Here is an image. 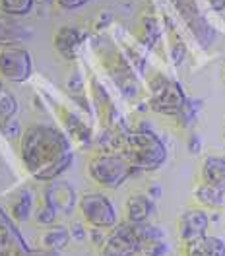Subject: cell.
<instances>
[{"mask_svg": "<svg viewBox=\"0 0 225 256\" xmlns=\"http://www.w3.org/2000/svg\"><path fill=\"white\" fill-rule=\"evenodd\" d=\"M18 112V99L10 92H2L0 94V124H4L6 120L14 118Z\"/></svg>", "mask_w": 225, "mask_h": 256, "instance_id": "cell-28", "label": "cell"}, {"mask_svg": "<svg viewBox=\"0 0 225 256\" xmlns=\"http://www.w3.org/2000/svg\"><path fill=\"white\" fill-rule=\"evenodd\" d=\"M0 256H60V252L43 248L33 250L12 216L0 206Z\"/></svg>", "mask_w": 225, "mask_h": 256, "instance_id": "cell-7", "label": "cell"}, {"mask_svg": "<svg viewBox=\"0 0 225 256\" xmlns=\"http://www.w3.org/2000/svg\"><path fill=\"white\" fill-rule=\"evenodd\" d=\"M200 182L225 192V158L206 156L200 165Z\"/></svg>", "mask_w": 225, "mask_h": 256, "instance_id": "cell-18", "label": "cell"}, {"mask_svg": "<svg viewBox=\"0 0 225 256\" xmlns=\"http://www.w3.org/2000/svg\"><path fill=\"white\" fill-rule=\"evenodd\" d=\"M186 54H188V50H186L184 41H182L180 37L171 39V43H169V58H171L173 66H180V64L184 62Z\"/></svg>", "mask_w": 225, "mask_h": 256, "instance_id": "cell-30", "label": "cell"}, {"mask_svg": "<svg viewBox=\"0 0 225 256\" xmlns=\"http://www.w3.org/2000/svg\"><path fill=\"white\" fill-rule=\"evenodd\" d=\"M0 134H2V138H6V140H20L22 134H24V128H22L20 118L14 116V118L6 120L4 124H0Z\"/></svg>", "mask_w": 225, "mask_h": 256, "instance_id": "cell-31", "label": "cell"}, {"mask_svg": "<svg viewBox=\"0 0 225 256\" xmlns=\"http://www.w3.org/2000/svg\"><path fill=\"white\" fill-rule=\"evenodd\" d=\"M20 142V161L28 175L39 182L60 178L74 161V146L60 124L33 122L24 128Z\"/></svg>", "mask_w": 225, "mask_h": 256, "instance_id": "cell-1", "label": "cell"}, {"mask_svg": "<svg viewBox=\"0 0 225 256\" xmlns=\"http://www.w3.org/2000/svg\"><path fill=\"white\" fill-rule=\"evenodd\" d=\"M88 88H90V99H92V105L97 112V118L101 122L103 128H114L116 124L122 122V116L118 114L114 103L111 99L109 90L103 86V82L97 78L96 74L90 76L88 80Z\"/></svg>", "mask_w": 225, "mask_h": 256, "instance_id": "cell-11", "label": "cell"}, {"mask_svg": "<svg viewBox=\"0 0 225 256\" xmlns=\"http://www.w3.org/2000/svg\"><path fill=\"white\" fill-rule=\"evenodd\" d=\"M171 6L175 8V12L180 16L182 24L190 32L194 41L198 43V47L202 48L212 47V43L216 41V32L210 26L206 16L202 14L198 2L196 0H171Z\"/></svg>", "mask_w": 225, "mask_h": 256, "instance_id": "cell-8", "label": "cell"}, {"mask_svg": "<svg viewBox=\"0 0 225 256\" xmlns=\"http://www.w3.org/2000/svg\"><path fill=\"white\" fill-rule=\"evenodd\" d=\"M52 107H54V114H56L60 126L70 136L72 142L80 144L82 148H90L94 144V128L82 118V114L72 111L70 107H66L62 103H52Z\"/></svg>", "mask_w": 225, "mask_h": 256, "instance_id": "cell-13", "label": "cell"}, {"mask_svg": "<svg viewBox=\"0 0 225 256\" xmlns=\"http://www.w3.org/2000/svg\"><path fill=\"white\" fill-rule=\"evenodd\" d=\"M112 150L122 154V158L134 169V175L158 171L160 167H163V163L167 161V156H169L165 142L146 120H142L138 128L114 130Z\"/></svg>", "mask_w": 225, "mask_h": 256, "instance_id": "cell-2", "label": "cell"}, {"mask_svg": "<svg viewBox=\"0 0 225 256\" xmlns=\"http://www.w3.org/2000/svg\"><path fill=\"white\" fill-rule=\"evenodd\" d=\"M126 222L128 224H146L150 222V218L156 214V200L148 196V192H136V194H130L128 200H126Z\"/></svg>", "mask_w": 225, "mask_h": 256, "instance_id": "cell-17", "label": "cell"}, {"mask_svg": "<svg viewBox=\"0 0 225 256\" xmlns=\"http://www.w3.org/2000/svg\"><path fill=\"white\" fill-rule=\"evenodd\" d=\"M68 229H70L72 240H76V242H86L90 237V225L84 222H72L68 225Z\"/></svg>", "mask_w": 225, "mask_h": 256, "instance_id": "cell-33", "label": "cell"}, {"mask_svg": "<svg viewBox=\"0 0 225 256\" xmlns=\"http://www.w3.org/2000/svg\"><path fill=\"white\" fill-rule=\"evenodd\" d=\"M94 50L97 52L99 62L103 66V70L107 72V76L112 80L114 88L118 90V94L128 101L138 99L142 94L140 76L134 70V66L130 64L126 52L114 47L105 35H97L94 39Z\"/></svg>", "mask_w": 225, "mask_h": 256, "instance_id": "cell-3", "label": "cell"}, {"mask_svg": "<svg viewBox=\"0 0 225 256\" xmlns=\"http://www.w3.org/2000/svg\"><path fill=\"white\" fill-rule=\"evenodd\" d=\"M161 194H163V190H161L160 182H152V184L148 186V196H150V198H154L156 202L161 198Z\"/></svg>", "mask_w": 225, "mask_h": 256, "instance_id": "cell-38", "label": "cell"}, {"mask_svg": "<svg viewBox=\"0 0 225 256\" xmlns=\"http://www.w3.org/2000/svg\"><path fill=\"white\" fill-rule=\"evenodd\" d=\"M146 86H148V92H150V97H148L150 111L154 112L175 118L188 101L182 86L177 80H173V78H169L161 72H154L148 78Z\"/></svg>", "mask_w": 225, "mask_h": 256, "instance_id": "cell-5", "label": "cell"}, {"mask_svg": "<svg viewBox=\"0 0 225 256\" xmlns=\"http://www.w3.org/2000/svg\"><path fill=\"white\" fill-rule=\"evenodd\" d=\"M186 150H188V154H192V156H200V154H202V138H200V134H196V132H190V134H188Z\"/></svg>", "mask_w": 225, "mask_h": 256, "instance_id": "cell-34", "label": "cell"}, {"mask_svg": "<svg viewBox=\"0 0 225 256\" xmlns=\"http://www.w3.org/2000/svg\"><path fill=\"white\" fill-rule=\"evenodd\" d=\"M33 32L20 22V18L8 16L0 12V47H22L24 43H28L32 39Z\"/></svg>", "mask_w": 225, "mask_h": 256, "instance_id": "cell-16", "label": "cell"}, {"mask_svg": "<svg viewBox=\"0 0 225 256\" xmlns=\"http://www.w3.org/2000/svg\"><path fill=\"white\" fill-rule=\"evenodd\" d=\"M182 256H225V240L216 235H204L200 239L184 242Z\"/></svg>", "mask_w": 225, "mask_h": 256, "instance_id": "cell-19", "label": "cell"}, {"mask_svg": "<svg viewBox=\"0 0 225 256\" xmlns=\"http://www.w3.org/2000/svg\"><path fill=\"white\" fill-rule=\"evenodd\" d=\"M41 196L60 216H72L74 210H78V192L64 178H54L50 182H45Z\"/></svg>", "mask_w": 225, "mask_h": 256, "instance_id": "cell-12", "label": "cell"}, {"mask_svg": "<svg viewBox=\"0 0 225 256\" xmlns=\"http://www.w3.org/2000/svg\"><path fill=\"white\" fill-rule=\"evenodd\" d=\"M90 0H54V4L58 6V8H62V10H80L84 8L86 4H88Z\"/></svg>", "mask_w": 225, "mask_h": 256, "instance_id": "cell-36", "label": "cell"}, {"mask_svg": "<svg viewBox=\"0 0 225 256\" xmlns=\"http://www.w3.org/2000/svg\"><path fill=\"white\" fill-rule=\"evenodd\" d=\"M35 8V0H0V12L14 18L30 16Z\"/></svg>", "mask_w": 225, "mask_h": 256, "instance_id": "cell-25", "label": "cell"}, {"mask_svg": "<svg viewBox=\"0 0 225 256\" xmlns=\"http://www.w3.org/2000/svg\"><path fill=\"white\" fill-rule=\"evenodd\" d=\"M161 39V24L160 20L152 14L142 18V37H140V45L146 48H154Z\"/></svg>", "mask_w": 225, "mask_h": 256, "instance_id": "cell-23", "label": "cell"}, {"mask_svg": "<svg viewBox=\"0 0 225 256\" xmlns=\"http://www.w3.org/2000/svg\"><path fill=\"white\" fill-rule=\"evenodd\" d=\"M134 227H136V233H138V237L142 240V246L148 244V242H154V240L165 239V229L150 224V222H146V224H134Z\"/></svg>", "mask_w": 225, "mask_h": 256, "instance_id": "cell-27", "label": "cell"}, {"mask_svg": "<svg viewBox=\"0 0 225 256\" xmlns=\"http://www.w3.org/2000/svg\"><path fill=\"white\" fill-rule=\"evenodd\" d=\"M194 200L202 208L214 210V212L225 208V192H222L220 188H214L210 184H204V182H200L194 188Z\"/></svg>", "mask_w": 225, "mask_h": 256, "instance_id": "cell-22", "label": "cell"}, {"mask_svg": "<svg viewBox=\"0 0 225 256\" xmlns=\"http://www.w3.org/2000/svg\"><path fill=\"white\" fill-rule=\"evenodd\" d=\"M86 41V33L74 26H60L52 35L54 52L68 62H76L80 56V48Z\"/></svg>", "mask_w": 225, "mask_h": 256, "instance_id": "cell-14", "label": "cell"}, {"mask_svg": "<svg viewBox=\"0 0 225 256\" xmlns=\"http://www.w3.org/2000/svg\"><path fill=\"white\" fill-rule=\"evenodd\" d=\"M64 86L68 96H76V94H84L86 92V78H84V72L80 70V66H76V64L72 66Z\"/></svg>", "mask_w": 225, "mask_h": 256, "instance_id": "cell-29", "label": "cell"}, {"mask_svg": "<svg viewBox=\"0 0 225 256\" xmlns=\"http://www.w3.org/2000/svg\"><path fill=\"white\" fill-rule=\"evenodd\" d=\"M105 239H107V235H105V229H99V227H90V237H88V240L96 246V248H99L103 242H105Z\"/></svg>", "mask_w": 225, "mask_h": 256, "instance_id": "cell-35", "label": "cell"}, {"mask_svg": "<svg viewBox=\"0 0 225 256\" xmlns=\"http://www.w3.org/2000/svg\"><path fill=\"white\" fill-rule=\"evenodd\" d=\"M2 92H6V90H4V80L0 78V94H2Z\"/></svg>", "mask_w": 225, "mask_h": 256, "instance_id": "cell-40", "label": "cell"}, {"mask_svg": "<svg viewBox=\"0 0 225 256\" xmlns=\"http://www.w3.org/2000/svg\"><path fill=\"white\" fill-rule=\"evenodd\" d=\"M210 224H212L210 214L204 208H190L182 212L177 224L180 242L184 244V242H190V240H196L204 237V235H208Z\"/></svg>", "mask_w": 225, "mask_h": 256, "instance_id": "cell-15", "label": "cell"}, {"mask_svg": "<svg viewBox=\"0 0 225 256\" xmlns=\"http://www.w3.org/2000/svg\"><path fill=\"white\" fill-rule=\"evenodd\" d=\"M86 171L92 182H96L101 188H111V190L120 188L134 175V169L130 167L128 161L122 158V154L114 150L97 152L94 158H90Z\"/></svg>", "mask_w": 225, "mask_h": 256, "instance_id": "cell-4", "label": "cell"}, {"mask_svg": "<svg viewBox=\"0 0 225 256\" xmlns=\"http://www.w3.org/2000/svg\"><path fill=\"white\" fill-rule=\"evenodd\" d=\"M112 22V16L109 14V12H101V16H99V20H97V32H101V30H105L107 26H111Z\"/></svg>", "mask_w": 225, "mask_h": 256, "instance_id": "cell-37", "label": "cell"}, {"mask_svg": "<svg viewBox=\"0 0 225 256\" xmlns=\"http://www.w3.org/2000/svg\"><path fill=\"white\" fill-rule=\"evenodd\" d=\"M78 212L84 224L99 229H112L120 224L112 200L103 192H84L78 200Z\"/></svg>", "mask_w": 225, "mask_h": 256, "instance_id": "cell-6", "label": "cell"}, {"mask_svg": "<svg viewBox=\"0 0 225 256\" xmlns=\"http://www.w3.org/2000/svg\"><path fill=\"white\" fill-rule=\"evenodd\" d=\"M138 252H142V240L134 224L128 222H120L109 229L105 242L97 248V256H136Z\"/></svg>", "mask_w": 225, "mask_h": 256, "instance_id": "cell-9", "label": "cell"}, {"mask_svg": "<svg viewBox=\"0 0 225 256\" xmlns=\"http://www.w3.org/2000/svg\"><path fill=\"white\" fill-rule=\"evenodd\" d=\"M35 208H37V204H35V192L32 188H20L14 194V198L10 200L8 214L12 216V220L16 224H26V222L32 220Z\"/></svg>", "mask_w": 225, "mask_h": 256, "instance_id": "cell-21", "label": "cell"}, {"mask_svg": "<svg viewBox=\"0 0 225 256\" xmlns=\"http://www.w3.org/2000/svg\"><path fill=\"white\" fill-rule=\"evenodd\" d=\"M58 216H60V214L52 208L48 202L41 200V204H37V208H35L33 222H35V225H37V227L45 229V227H50V225L56 224V218H58Z\"/></svg>", "mask_w": 225, "mask_h": 256, "instance_id": "cell-26", "label": "cell"}, {"mask_svg": "<svg viewBox=\"0 0 225 256\" xmlns=\"http://www.w3.org/2000/svg\"><path fill=\"white\" fill-rule=\"evenodd\" d=\"M142 254L144 256H169L171 254V244L167 240H154L142 246Z\"/></svg>", "mask_w": 225, "mask_h": 256, "instance_id": "cell-32", "label": "cell"}, {"mask_svg": "<svg viewBox=\"0 0 225 256\" xmlns=\"http://www.w3.org/2000/svg\"><path fill=\"white\" fill-rule=\"evenodd\" d=\"M72 240V235H70V229L66 225H50V227H45L39 237H37V248H43V250H64L68 246V242Z\"/></svg>", "mask_w": 225, "mask_h": 256, "instance_id": "cell-20", "label": "cell"}, {"mask_svg": "<svg viewBox=\"0 0 225 256\" xmlns=\"http://www.w3.org/2000/svg\"><path fill=\"white\" fill-rule=\"evenodd\" d=\"M208 4L214 10H218V12L225 10V0H208Z\"/></svg>", "mask_w": 225, "mask_h": 256, "instance_id": "cell-39", "label": "cell"}, {"mask_svg": "<svg viewBox=\"0 0 225 256\" xmlns=\"http://www.w3.org/2000/svg\"><path fill=\"white\" fill-rule=\"evenodd\" d=\"M33 74V56L28 48H0V78L10 84H26Z\"/></svg>", "mask_w": 225, "mask_h": 256, "instance_id": "cell-10", "label": "cell"}, {"mask_svg": "<svg viewBox=\"0 0 225 256\" xmlns=\"http://www.w3.org/2000/svg\"><path fill=\"white\" fill-rule=\"evenodd\" d=\"M202 107H204V101H202V99H190V97H188V101H186V105L182 107V111L175 116L178 126L184 128V130H186V128H192L194 124H196V120H198V116H200Z\"/></svg>", "mask_w": 225, "mask_h": 256, "instance_id": "cell-24", "label": "cell"}]
</instances>
